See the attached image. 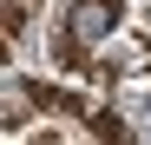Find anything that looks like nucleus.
Here are the masks:
<instances>
[{
  "instance_id": "nucleus-1",
  "label": "nucleus",
  "mask_w": 151,
  "mask_h": 145,
  "mask_svg": "<svg viewBox=\"0 0 151 145\" xmlns=\"http://www.w3.org/2000/svg\"><path fill=\"white\" fill-rule=\"evenodd\" d=\"M105 27H112V7H105V0H86L79 20H72V40H99Z\"/></svg>"
}]
</instances>
